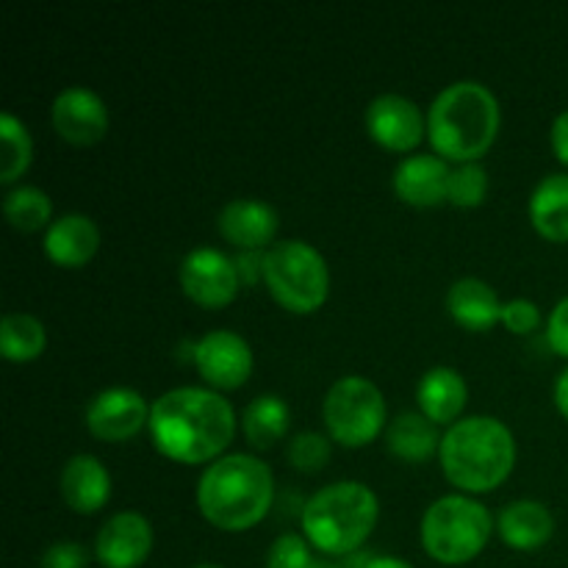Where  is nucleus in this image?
<instances>
[{"mask_svg": "<svg viewBox=\"0 0 568 568\" xmlns=\"http://www.w3.org/2000/svg\"><path fill=\"white\" fill-rule=\"evenodd\" d=\"M261 275L272 297L292 314H314L331 292V270L325 258L303 239L272 244L261 258Z\"/></svg>", "mask_w": 568, "mask_h": 568, "instance_id": "7", "label": "nucleus"}, {"mask_svg": "<svg viewBox=\"0 0 568 568\" xmlns=\"http://www.w3.org/2000/svg\"><path fill=\"white\" fill-rule=\"evenodd\" d=\"M497 530L510 549L532 552V549H541L544 544H549V538L555 536V516L549 514L544 503L516 499L499 510Z\"/></svg>", "mask_w": 568, "mask_h": 568, "instance_id": "19", "label": "nucleus"}, {"mask_svg": "<svg viewBox=\"0 0 568 568\" xmlns=\"http://www.w3.org/2000/svg\"><path fill=\"white\" fill-rule=\"evenodd\" d=\"M194 366L209 386L231 392L253 375V349L233 331H211L194 347Z\"/></svg>", "mask_w": 568, "mask_h": 568, "instance_id": "11", "label": "nucleus"}, {"mask_svg": "<svg viewBox=\"0 0 568 568\" xmlns=\"http://www.w3.org/2000/svg\"><path fill=\"white\" fill-rule=\"evenodd\" d=\"M381 516L375 491L364 483L342 480L320 488L303 508V532L320 552L342 558L364 547Z\"/></svg>", "mask_w": 568, "mask_h": 568, "instance_id": "5", "label": "nucleus"}, {"mask_svg": "<svg viewBox=\"0 0 568 568\" xmlns=\"http://www.w3.org/2000/svg\"><path fill=\"white\" fill-rule=\"evenodd\" d=\"M503 325L510 333L527 336V333H532L541 325V311H538V305L532 300L516 297L510 303H503Z\"/></svg>", "mask_w": 568, "mask_h": 568, "instance_id": "31", "label": "nucleus"}, {"mask_svg": "<svg viewBox=\"0 0 568 568\" xmlns=\"http://www.w3.org/2000/svg\"><path fill=\"white\" fill-rule=\"evenodd\" d=\"M0 144H3V155H0V183H14L22 178V172L31 166L33 159V142L28 133L26 122L17 120L11 111L0 114Z\"/></svg>", "mask_w": 568, "mask_h": 568, "instance_id": "27", "label": "nucleus"}, {"mask_svg": "<svg viewBox=\"0 0 568 568\" xmlns=\"http://www.w3.org/2000/svg\"><path fill=\"white\" fill-rule=\"evenodd\" d=\"M61 499L75 514L89 516L105 508L111 497V475L94 455H75L61 469Z\"/></svg>", "mask_w": 568, "mask_h": 568, "instance_id": "17", "label": "nucleus"}, {"mask_svg": "<svg viewBox=\"0 0 568 568\" xmlns=\"http://www.w3.org/2000/svg\"><path fill=\"white\" fill-rule=\"evenodd\" d=\"M449 172L453 170L442 155L414 153L399 161L392 186L403 203L416 205V209H433L447 200Z\"/></svg>", "mask_w": 568, "mask_h": 568, "instance_id": "15", "label": "nucleus"}, {"mask_svg": "<svg viewBox=\"0 0 568 568\" xmlns=\"http://www.w3.org/2000/svg\"><path fill=\"white\" fill-rule=\"evenodd\" d=\"M386 444L388 453L397 455V458L408 460V464H419V460L433 458L442 447V436H438L436 422L427 419L425 414H399L397 419L388 425L386 430Z\"/></svg>", "mask_w": 568, "mask_h": 568, "instance_id": "23", "label": "nucleus"}, {"mask_svg": "<svg viewBox=\"0 0 568 568\" xmlns=\"http://www.w3.org/2000/svg\"><path fill=\"white\" fill-rule=\"evenodd\" d=\"M288 460L297 466L300 471H320L331 460V442L320 433H300L288 444Z\"/></svg>", "mask_w": 568, "mask_h": 568, "instance_id": "29", "label": "nucleus"}, {"mask_svg": "<svg viewBox=\"0 0 568 568\" xmlns=\"http://www.w3.org/2000/svg\"><path fill=\"white\" fill-rule=\"evenodd\" d=\"M488 192V172L480 161H469V164H458L449 172L447 183V200L458 209H477L486 200Z\"/></svg>", "mask_w": 568, "mask_h": 568, "instance_id": "28", "label": "nucleus"}, {"mask_svg": "<svg viewBox=\"0 0 568 568\" xmlns=\"http://www.w3.org/2000/svg\"><path fill=\"white\" fill-rule=\"evenodd\" d=\"M530 222L544 239L568 242V172L541 178L530 194Z\"/></svg>", "mask_w": 568, "mask_h": 568, "instance_id": "22", "label": "nucleus"}, {"mask_svg": "<svg viewBox=\"0 0 568 568\" xmlns=\"http://www.w3.org/2000/svg\"><path fill=\"white\" fill-rule=\"evenodd\" d=\"M314 555L308 549V538L294 536V532H283L272 541L270 552H266V568H311L314 566Z\"/></svg>", "mask_w": 568, "mask_h": 568, "instance_id": "30", "label": "nucleus"}, {"mask_svg": "<svg viewBox=\"0 0 568 568\" xmlns=\"http://www.w3.org/2000/svg\"><path fill=\"white\" fill-rule=\"evenodd\" d=\"M364 568H414V566L405 564V560L399 558H388V555H375V558L366 560Z\"/></svg>", "mask_w": 568, "mask_h": 568, "instance_id": "36", "label": "nucleus"}, {"mask_svg": "<svg viewBox=\"0 0 568 568\" xmlns=\"http://www.w3.org/2000/svg\"><path fill=\"white\" fill-rule=\"evenodd\" d=\"M444 477L464 494L503 486L516 466V438L494 416H469L447 427L438 447Z\"/></svg>", "mask_w": 568, "mask_h": 568, "instance_id": "3", "label": "nucleus"}, {"mask_svg": "<svg viewBox=\"0 0 568 568\" xmlns=\"http://www.w3.org/2000/svg\"><path fill=\"white\" fill-rule=\"evenodd\" d=\"M216 225L227 242L247 250V253H255V250H264L266 244H272L281 220H277V211L264 200L239 197L220 211Z\"/></svg>", "mask_w": 568, "mask_h": 568, "instance_id": "16", "label": "nucleus"}, {"mask_svg": "<svg viewBox=\"0 0 568 568\" xmlns=\"http://www.w3.org/2000/svg\"><path fill=\"white\" fill-rule=\"evenodd\" d=\"M275 499L272 469L255 455H222L197 483V508L214 527L242 532L258 525Z\"/></svg>", "mask_w": 568, "mask_h": 568, "instance_id": "2", "label": "nucleus"}, {"mask_svg": "<svg viewBox=\"0 0 568 568\" xmlns=\"http://www.w3.org/2000/svg\"><path fill=\"white\" fill-rule=\"evenodd\" d=\"M150 422V408L144 397L133 388H103L87 408V427L100 442L120 444L136 436Z\"/></svg>", "mask_w": 568, "mask_h": 568, "instance_id": "12", "label": "nucleus"}, {"mask_svg": "<svg viewBox=\"0 0 568 568\" xmlns=\"http://www.w3.org/2000/svg\"><path fill=\"white\" fill-rule=\"evenodd\" d=\"M153 552V527L136 510L105 519L94 538V558L103 568H139Z\"/></svg>", "mask_w": 568, "mask_h": 568, "instance_id": "13", "label": "nucleus"}, {"mask_svg": "<svg viewBox=\"0 0 568 568\" xmlns=\"http://www.w3.org/2000/svg\"><path fill=\"white\" fill-rule=\"evenodd\" d=\"M3 214L14 231L33 233L48 231L50 216H53V203L48 194L37 186H14L3 197Z\"/></svg>", "mask_w": 568, "mask_h": 568, "instance_id": "26", "label": "nucleus"}, {"mask_svg": "<svg viewBox=\"0 0 568 568\" xmlns=\"http://www.w3.org/2000/svg\"><path fill=\"white\" fill-rule=\"evenodd\" d=\"M466 399H469V386L464 375L453 366H436L425 372V377L416 386V403L422 414L436 425H455L464 414Z\"/></svg>", "mask_w": 568, "mask_h": 568, "instance_id": "20", "label": "nucleus"}, {"mask_svg": "<svg viewBox=\"0 0 568 568\" xmlns=\"http://www.w3.org/2000/svg\"><path fill=\"white\" fill-rule=\"evenodd\" d=\"M499 133V103L486 83L455 81L427 111V136L444 161H480Z\"/></svg>", "mask_w": 568, "mask_h": 568, "instance_id": "4", "label": "nucleus"}, {"mask_svg": "<svg viewBox=\"0 0 568 568\" xmlns=\"http://www.w3.org/2000/svg\"><path fill=\"white\" fill-rule=\"evenodd\" d=\"M552 150L568 166V109L560 111L552 122Z\"/></svg>", "mask_w": 568, "mask_h": 568, "instance_id": "34", "label": "nucleus"}, {"mask_svg": "<svg viewBox=\"0 0 568 568\" xmlns=\"http://www.w3.org/2000/svg\"><path fill=\"white\" fill-rule=\"evenodd\" d=\"M100 247V231L92 216L64 214L50 222L44 231V253L53 264L64 270H78L89 264Z\"/></svg>", "mask_w": 568, "mask_h": 568, "instance_id": "18", "label": "nucleus"}, {"mask_svg": "<svg viewBox=\"0 0 568 568\" xmlns=\"http://www.w3.org/2000/svg\"><path fill=\"white\" fill-rule=\"evenodd\" d=\"M53 128L70 144H94L109 131V109L89 87H67L53 100Z\"/></svg>", "mask_w": 568, "mask_h": 568, "instance_id": "14", "label": "nucleus"}, {"mask_svg": "<svg viewBox=\"0 0 568 568\" xmlns=\"http://www.w3.org/2000/svg\"><path fill=\"white\" fill-rule=\"evenodd\" d=\"M311 568H344V566L331 564V560H320V558H316V560H314V566H311Z\"/></svg>", "mask_w": 568, "mask_h": 568, "instance_id": "37", "label": "nucleus"}, {"mask_svg": "<svg viewBox=\"0 0 568 568\" xmlns=\"http://www.w3.org/2000/svg\"><path fill=\"white\" fill-rule=\"evenodd\" d=\"M547 342L558 355L568 358V297L560 300L547 320Z\"/></svg>", "mask_w": 568, "mask_h": 568, "instance_id": "33", "label": "nucleus"}, {"mask_svg": "<svg viewBox=\"0 0 568 568\" xmlns=\"http://www.w3.org/2000/svg\"><path fill=\"white\" fill-rule=\"evenodd\" d=\"M194 568H220V566H194Z\"/></svg>", "mask_w": 568, "mask_h": 568, "instance_id": "38", "label": "nucleus"}, {"mask_svg": "<svg viewBox=\"0 0 568 568\" xmlns=\"http://www.w3.org/2000/svg\"><path fill=\"white\" fill-rule=\"evenodd\" d=\"M447 311L460 327L471 333L491 331L503 322V303L497 292L480 277H460L447 292Z\"/></svg>", "mask_w": 568, "mask_h": 568, "instance_id": "21", "label": "nucleus"}, {"mask_svg": "<svg viewBox=\"0 0 568 568\" xmlns=\"http://www.w3.org/2000/svg\"><path fill=\"white\" fill-rule=\"evenodd\" d=\"M491 514L466 494L436 499L422 516V547L444 566L475 560L491 538Z\"/></svg>", "mask_w": 568, "mask_h": 568, "instance_id": "6", "label": "nucleus"}, {"mask_svg": "<svg viewBox=\"0 0 568 568\" xmlns=\"http://www.w3.org/2000/svg\"><path fill=\"white\" fill-rule=\"evenodd\" d=\"M48 347V331L42 322L22 311H11L0 322V353L11 364L37 361Z\"/></svg>", "mask_w": 568, "mask_h": 568, "instance_id": "25", "label": "nucleus"}, {"mask_svg": "<svg viewBox=\"0 0 568 568\" xmlns=\"http://www.w3.org/2000/svg\"><path fill=\"white\" fill-rule=\"evenodd\" d=\"M366 131L377 144L397 153H410L427 133V120L419 105L397 92L377 94L366 105Z\"/></svg>", "mask_w": 568, "mask_h": 568, "instance_id": "10", "label": "nucleus"}, {"mask_svg": "<svg viewBox=\"0 0 568 568\" xmlns=\"http://www.w3.org/2000/svg\"><path fill=\"white\" fill-rule=\"evenodd\" d=\"M555 405H558L560 414L568 419V366L560 372L558 383H555Z\"/></svg>", "mask_w": 568, "mask_h": 568, "instance_id": "35", "label": "nucleus"}, {"mask_svg": "<svg viewBox=\"0 0 568 568\" xmlns=\"http://www.w3.org/2000/svg\"><path fill=\"white\" fill-rule=\"evenodd\" d=\"M150 436L155 449L178 464L220 460L233 442L236 414L222 394L197 386H181L161 394L150 408Z\"/></svg>", "mask_w": 568, "mask_h": 568, "instance_id": "1", "label": "nucleus"}, {"mask_svg": "<svg viewBox=\"0 0 568 568\" xmlns=\"http://www.w3.org/2000/svg\"><path fill=\"white\" fill-rule=\"evenodd\" d=\"M322 419L333 442L353 449L366 447L381 436L386 425V399L369 377H338L325 394Z\"/></svg>", "mask_w": 568, "mask_h": 568, "instance_id": "8", "label": "nucleus"}, {"mask_svg": "<svg viewBox=\"0 0 568 568\" xmlns=\"http://www.w3.org/2000/svg\"><path fill=\"white\" fill-rule=\"evenodd\" d=\"M178 281H181L186 297L203 308H225L236 300L239 286H242V272H239L236 261L222 250L194 247L181 261Z\"/></svg>", "mask_w": 568, "mask_h": 568, "instance_id": "9", "label": "nucleus"}, {"mask_svg": "<svg viewBox=\"0 0 568 568\" xmlns=\"http://www.w3.org/2000/svg\"><path fill=\"white\" fill-rule=\"evenodd\" d=\"M288 422H292V410L283 403L277 394H261V397L250 399L242 416L244 438L253 449H270L281 442L288 433Z\"/></svg>", "mask_w": 568, "mask_h": 568, "instance_id": "24", "label": "nucleus"}, {"mask_svg": "<svg viewBox=\"0 0 568 568\" xmlns=\"http://www.w3.org/2000/svg\"><path fill=\"white\" fill-rule=\"evenodd\" d=\"M42 568H87L89 566V549L75 541H59L50 549H44Z\"/></svg>", "mask_w": 568, "mask_h": 568, "instance_id": "32", "label": "nucleus"}]
</instances>
